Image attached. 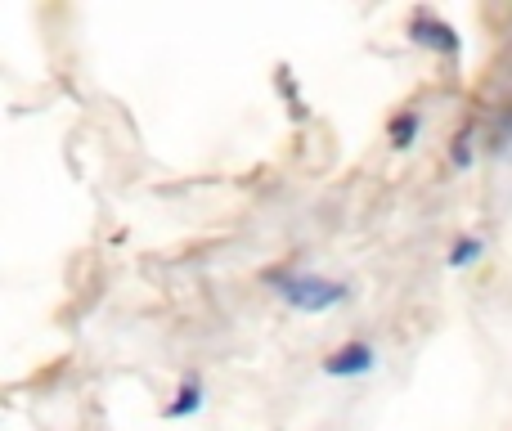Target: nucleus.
Masks as SVG:
<instances>
[{
	"label": "nucleus",
	"mask_w": 512,
	"mask_h": 431,
	"mask_svg": "<svg viewBox=\"0 0 512 431\" xmlns=\"http://www.w3.org/2000/svg\"><path fill=\"white\" fill-rule=\"evenodd\" d=\"M450 167L454 171H472L477 167V126H459L454 131V140H450Z\"/></svg>",
	"instance_id": "nucleus-6"
},
{
	"label": "nucleus",
	"mask_w": 512,
	"mask_h": 431,
	"mask_svg": "<svg viewBox=\"0 0 512 431\" xmlns=\"http://www.w3.org/2000/svg\"><path fill=\"white\" fill-rule=\"evenodd\" d=\"M373 369H378V346L364 342V337H351V342H342L337 351H328L324 360H319V373H324L328 382L369 378Z\"/></svg>",
	"instance_id": "nucleus-3"
},
{
	"label": "nucleus",
	"mask_w": 512,
	"mask_h": 431,
	"mask_svg": "<svg viewBox=\"0 0 512 431\" xmlns=\"http://www.w3.org/2000/svg\"><path fill=\"white\" fill-rule=\"evenodd\" d=\"M405 36L418 50H432V54H441V59H463V36L454 32L445 18H436L432 9H414L405 23Z\"/></svg>",
	"instance_id": "nucleus-2"
},
{
	"label": "nucleus",
	"mask_w": 512,
	"mask_h": 431,
	"mask_svg": "<svg viewBox=\"0 0 512 431\" xmlns=\"http://www.w3.org/2000/svg\"><path fill=\"white\" fill-rule=\"evenodd\" d=\"M490 144H495L499 153L512 149V108H508V113H499V122H495V135H490Z\"/></svg>",
	"instance_id": "nucleus-8"
},
{
	"label": "nucleus",
	"mask_w": 512,
	"mask_h": 431,
	"mask_svg": "<svg viewBox=\"0 0 512 431\" xmlns=\"http://www.w3.org/2000/svg\"><path fill=\"white\" fill-rule=\"evenodd\" d=\"M418 135H423V113L418 108H396L387 122V144L396 153H409L418 144Z\"/></svg>",
	"instance_id": "nucleus-5"
},
{
	"label": "nucleus",
	"mask_w": 512,
	"mask_h": 431,
	"mask_svg": "<svg viewBox=\"0 0 512 431\" xmlns=\"http://www.w3.org/2000/svg\"><path fill=\"white\" fill-rule=\"evenodd\" d=\"M481 256H486V238H481V234H463V238H454L445 265H450V270H468V265H477Z\"/></svg>",
	"instance_id": "nucleus-7"
},
{
	"label": "nucleus",
	"mask_w": 512,
	"mask_h": 431,
	"mask_svg": "<svg viewBox=\"0 0 512 431\" xmlns=\"http://www.w3.org/2000/svg\"><path fill=\"white\" fill-rule=\"evenodd\" d=\"M265 288H270L288 310H297V315H333V310H342L355 301V288L346 279H324V274L301 270V265L265 270Z\"/></svg>",
	"instance_id": "nucleus-1"
},
{
	"label": "nucleus",
	"mask_w": 512,
	"mask_h": 431,
	"mask_svg": "<svg viewBox=\"0 0 512 431\" xmlns=\"http://www.w3.org/2000/svg\"><path fill=\"white\" fill-rule=\"evenodd\" d=\"M207 405V382L203 373H185V378L176 382V391H171L167 409H162V418L167 423H189V418H198Z\"/></svg>",
	"instance_id": "nucleus-4"
}]
</instances>
